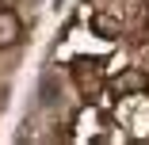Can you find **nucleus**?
I'll list each match as a JSON object with an SVG mask.
<instances>
[{"instance_id":"4","label":"nucleus","mask_w":149,"mask_h":145,"mask_svg":"<svg viewBox=\"0 0 149 145\" xmlns=\"http://www.w3.org/2000/svg\"><path fill=\"white\" fill-rule=\"evenodd\" d=\"M92 31H96L100 38H118V19L107 15V12H96V15H92Z\"/></svg>"},{"instance_id":"2","label":"nucleus","mask_w":149,"mask_h":145,"mask_svg":"<svg viewBox=\"0 0 149 145\" xmlns=\"http://www.w3.org/2000/svg\"><path fill=\"white\" fill-rule=\"evenodd\" d=\"M145 88H149V76H145L141 69H123V73L111 80V96H115V99L138 96V92H145Z\"/></svg>"},{"instance_id":"3","label":"nucleus","mask_w":149,"mask_h":145,"mask_svg":"<svg viewBox=\"0 0 149 145\" xmlns=\"http://www.w3.org/2000/svg\"><path fill=\"white\" fill-rule=\"evenodd\" d=\"M23 35V19L12 8H0V50H12Z\"/></svg>"},{"instance_id":"6","label":"nucleus","mask_w":149,"mask_h":145,"mask_svg":"<svg viewBox=\"0 0 149 145\" xmlns=\"http://www.w3.org/2000/svg\"><path fill=\"white\" fill-rule=\"evenodd\" d=\"M145 4H149V0H145Z\"/></svg>"},{"instance_id":"5","label":"nucleus","mask_w":149,"mask_h":145,"mask_svg":"<svg viewBox=\"0 0 149 145\" xmlns=\"http://www.w3.org/2000/svg\"><path fill=\"white\" fill-rule=\"evenodd\" d=\"M145 38H149V15H145Z\"/></svg>"},{"instance_id":"1","label":"nucleus","mask_w":149,"mask_h":145,"mask_svg":"<svg viewBox=\"0 0 149 145\" xmlns=\"http://www.w3.org/2000/svg\"><path fill=\"white\" fill-rule=\"evenodd\" d=\"M73 80H77V88H80V96H84L88 103L100 99L103 84H107L103 57H77V61H73Z\"/></svg>"}]
</instances>
